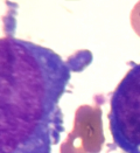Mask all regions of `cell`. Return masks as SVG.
I'll return each mask as SVG.
<instances>
[{
    "label": "cell",
    "instance_id": "6da1fadb",
    "mask_svg": "<svg viewBox=\"0 0 140 153\" xmlns=\"http://www.w3.org/2000/svg\"><path fill=\"white\" fill-rule=\"evenodd\" d=\"M91 59L82 51L64 61L47 47L0 38V153H51L64 131L60 101L71 73Z\"/></svg>",
    "mask_w": 140,
    "mask_h": 153
},
{
    "label": "cell",
    "instance_id": "7a4b0ae2",
    "mask_svg": "<svg viewBox=\"0 0 140 153\" xmlns=\"http://www.w3.org/2000/svg\"><path fill=\"white\" fill-rule=\"evenodd\" d=\"M110 131L125 153H140V63L134 64L110 100Z\"/></svg>",
    "mask_w": 140,
    "mask_h": 153
},
{
    "label": "cell",
    "instance_id": "3957f363",
    "mask_svg": "<svg viewBox=\"0 0 140 153\" xmlns=\"http://www.w3.org/2000/svg\"><path fill=\"white\" fill-rule=\"evenodd\" d=\"M105 143L102 109L81 105L75 112L74 128L60 146V153H99Z\"/></svg>",
    "mask_w": 140,
    "mask_h": 153
},
{
    "label": "cell",
    "instance_id": "277c9868",
    "mask_svg": "<svg viewBox=\"0 0 140 153\" xmlns=\"http://www.w3.org/2000/svg\"><path fill=\"white\" fill-rule=\"evenodd\" d=\"M130 20H131L132 29L134 30V33L140 38V0L134 5V7L132 8L131 15H130Z\"/></svg>",
    "mask_w": 140,
    "mask_h": 153
}]
</instances>
